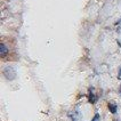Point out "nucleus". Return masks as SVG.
Instances as JSON below:
<instances>
[{"mask_svg":"<svg viewBox=\"0 0 121 121\" xmlns=\"http://www.w3.org/2000/svg\"><path fill=\"white\" fill-rule=\"evenodd\" d=\"M120 94H121V87H120Z\"/></svg>","mask_w":121,"mask_h":121,"instance_id":"nucleus-7","label":"nucleus"},{"mask_svg":"<svg viewBox=\"0 0 121 121\" xmlns=\"http://www.w3.org/2000/svg\"><path fill=\"white\" fill-rule=\"evenodd\" d=\"M2 74L5 75V78H6L7 80L13 81L16 78V70L13 66H6L2 70Z\"/></svg>","mask_w":121,"mask_h":121,"instance_id":"nucleus-1","label":"nucleus"},{"mask_svg":"<svg viewBox=\"0 0 121 121\" xmlns=\"http://www.w3.org/2000/svg\"><path fill=\"white\" fill-rule=\"evenodd\" d=\"M117 104L115 103H113V102H110L108 103V110L111 111V113H113V114H115L117 113Z\"/></svg>","mask_w":121,"mask_h":121,"instance_id":"nucleus-4","label":"nucleus"},{"mask_svg":"<svg viewBox=\"0 0 121 121\" xmlns=\"http://www.w3.org/2000/svg\"><path fill=\"white\" fill-rule=\"evenodd\" d=\"M88 99L90 103H93L94 104L95 102L97 101V97H96V95L94 94V90H91V89H89V94H88Z\"/></svg>","mask_w":121,"mask_h":121,"instance_id":"nucleus-2","label":"nucleus"},{"mask_svg":"<svg viewBox=\"0 0 121 121\" xmlns=\"http://www.w3.org/2000/svg\"><path fill=\"white\" fill-rule=\"evenodd\" d=\"M118 79H119V80H121V67L119 69V73H118Z\"/></svg>","mask_w":121,"mask_h":121,"instance_id":"nucleus-6","label":"nucleus"},{"mask_svg":"<svg viewBox=\"0 0 121 121\" xmlns=\"http://www.w3.org/2000/svg\"><path fill=\"white\" fill-rule=\"evenodd\" d=\"M99 118H101V115L98 114V113H96V114L94 115V118H93V120L91 121H99Z\"/></svg>","mask_w":121,"mask_h":121,"instance_id":"nucleus-5","label":"nucleus"},{"mask_svg":"<svg viewBox=\"0 0 121 121\" xmlns=\"http://www.w3.org/2000/svg\"><path fill=\"white\" fill-rule=\"evenodd\" d=\"M0 54H1V57H5V56L8 54V48H7L4 43L0 45Z\"/></svg>","mask_w":121,"mask_h":121,"instance_id":"nucleus-3","label":"nucleus"}]
</instances>
